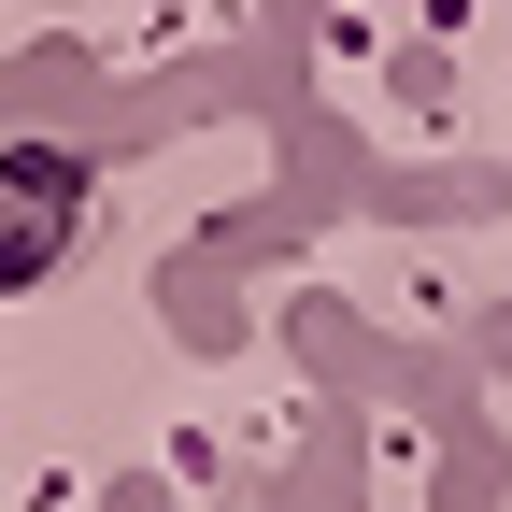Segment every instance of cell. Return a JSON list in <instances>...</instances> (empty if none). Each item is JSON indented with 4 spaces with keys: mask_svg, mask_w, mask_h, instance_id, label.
I'll list each match as a JSON object with an SVG mask.
<instances>
[{
    "mask_svg": "<svg viewBox=\"0 0 512 512\" xmlns=\"http://www.w3.org/2000/svg\"><path fill=\"white\" fill-rule=\"evenodd\" d=\"M72 200H86V171H72V157H15V171H0V285L57 271V242H72Z\"/></svg>",
    "mask_w": 512,
    "mask_h": 512,
    "instance_id": "obj_1",
    "label": "cell"
}]
</instances>
